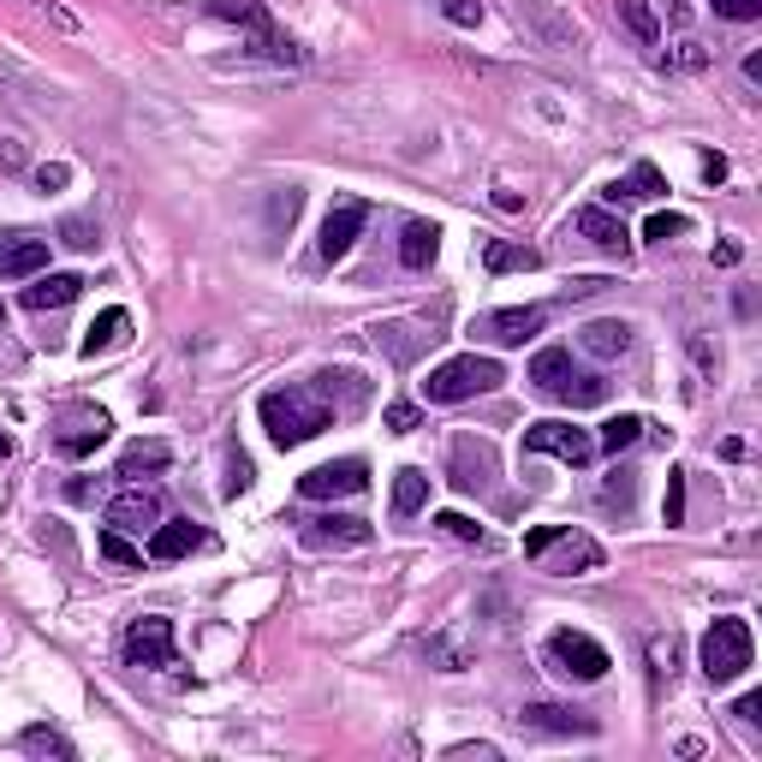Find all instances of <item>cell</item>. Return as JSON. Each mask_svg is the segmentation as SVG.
<instances>
[{"label": "cell", "mask_w": 762, "mask_h": 762, "mask_svg": "<svg viewBox=\"0 0 762 762\" xmlns=\"http://www.w3.org/2000/svg\"><path fill=\"white\" fill-rule=\"evenodd\" d=\"M650 662H655V673H673V662H679L673 638H655V643H650Z\"/></svg>", "instance_id": "bcb514c9"}, {"label": "cell", "mask_w": 762, "mask_h": 762, "mask_svg": "<svg viewBox=\"0 0 762 762\" xmlns=\"http://www.w3.org/2000/svg\"><path fill=\"white\" fill-rule=\"evenodd\" d=\"M42 269H48V238H36V233L0 238V281H30Z\"/></svg>", "instance_id": "e0dca14e"}, {"label": "cell", "mask_w": 762, "mask_h": 762, "mask_svg": "<svg viewBox=\"0 0 762 762\" xmlns=\"http://www.w3.org/2000/svg\"><path fill=\"white\" fill-rule=\"evenodd\" d=\"M370 482V465L364 459H334V465H316V471L298 477L304 501H340V494H358Z\"/></svg>", "instance_id": "7c38bea8"}, {"label": "cell", "mask_w": 762, "mask_h": 762, "mask_svg": "<svg viewBox=\"0 0 762 762\" xmlns=\"http://www.w3.org/2000/svg\"><path fill=\"white\" fill-rule=\"evenodd\" d=\"M453 489L459 494H477V489H489L494 482V447L489 441H477V435H453Z\"/></svg>", "instance_id": "5bb4252c"}, {"label": "cell", "mask_w": 762, "mask_h": 762, "mask_svg": "<svg viewBox=\"0 0 762 762\" xmlns=\"http://www.w3.org/2000/svg\"><path fill=\"white\" fill-rule=\"evenodd\" d=\"M125 334H132V310H120V304H113V310H101L96 322H90V334H84V358H96V352H113Z\"/></svg>", "instance_id": "83f0119b"}, {"label": "cell", "mask_w": 762, "mask_h": 762, "mask_svg": "<svg viewBox=\"0 0 762 762\" xmlns=\"http://www.w3.org/2000/svg\"><path fill=\"white\" fill-rule=\"evenodd\" d=\"M667 525H685V471H667V506H662Z\"/></svg>", "instance_id": "74e56055"}, {"label": "cell", "mask_w": 762, "mask_h": 762, "mask_svg": "<svg viewBox=\"0 0 762 762\" xmlns=\"http://www.w3.org/2000/svg\"><path fill=\"white\" fill-rule=\"evenodd\" d=\"M518 721L537 727V733H595V715L566 709V703H525V709H518Z\"/></svg>", "instance_id": "44dd1931"}, {"label": "cell", "mask_w": 762, "mask_h": 762, "mask_svg": "<svg viewBox=\"0 0 762 762\" xmlns=\"http://www.w3.org/2000/svg\"><path fill=\"white\" fill-rule=\"evenodd\" d=\"M673 60H679L685 72H703V66H709V54H703L697 42H679V54H673Z\"/></svg>", "instance_id": "7dc6e473"}, {"label": "cell", "mask_w": 762, "mask_h": 762, "mask_svg": "<svg viewBox=\"0 0 762 762\" xmlns=\"http://www.w3.org/2000/svg\"><path fill=\"white\" fill-rule=\"evenodd\" d=\"M542 561H549V572H561V578H572V572H595L602 566V542H590V537H578V530H561V537L549 542V554H542Z\"/></svg>", "instance_id": "d6986e66"}, {"label": "cell", "mask_w": 762, "mask_h": 762, "mask_svg": "<svg viewBox=\"0 0 762 762\" xmlns=\"http://www.w3.org/2000/svg\"><path fill=\"white\" fill-rule=\"evenodd\" d=\"M42 542L60 554V561H72V537H66V525H60V518H48V525H42Z\"/></svg>", "instance_id": "b9f144b4"}, {"label": "cell", "mask_w": 762, "mask_h": 762, "mask_svg": "<svg viewBox=\"0 0 762 762\" xmlns=\"http://www.w3.org/2000/svg\"><path fill=\"white\" fill-rule=\"evenodd\" d=\"M84 292L78 274H42L36 286H24V310H60V304H72Z\"/></svg>", "instance_id": "484cf974"}, {"label": "cell", "mask_w": 762, "mask_h": 762, "mask_svg": "<svg viewBox=\"0 0 762 762\" xmlns=\"http://www.w3.org/2000/svg\"><path fill=\"white\" fill-rule=\"evenodd\" d=\"M619 12H626V24H631V30H638V42H662V24H655V12L650 7H643V0H619Z\"/></svg>", "instance_id": "836d02e7"}, {"label": "cell", "mask_w": 762, "mask_h": 762, "mask_svg": "<svg viewBox=\"0 0 762 762\" xmlns=\"http://www.w3.org/2000/svg\"><path fill=\"white\" fill-rule=\"evenodd\" d=\"M542 322H549V310H542V304H513V310H489V316H477L471 334H477V340H489V346H525V340H537V334H542Z\"/></svg>", "instance_id": "ba28073f"}, {"label": "cell", "mask_w": 762, "mask_h": 762, "mask_svg": "<svg viewBox=\"0 0 762 762\" xmlns=\"http://www.w3.org/2000/svg\"><path fill=\"white\" fill-rule=\"evenodd\" d=\"M685 214H650V226H643V238H650V245H667V238H679L685 233Z\"/></svg>", "instance_id": "8d00e7d4"}, {"label": "cell", "mask_w": 762, "mask_h": 762, "mask_svg": "<svg viewBox=\"0 0 762 762\" xmlns=\"http://www.w3.org/2000/svg\"><path fill=\"white\" fill-rule=\"evenodd\" d=\"M328 423H334V405L310 400L304 388L262 393V429H269L274 447H304V441H316Z\"/></svg>", "instance_id": "6da1fadb"}, {"label": "cell", "mask_w": 762, "mask_h": 762, "mask_svg": "<svg viewBox=\"0 0 762 762\" xmlns=\"http://www.w3.org/2000/svg\"><path fill=\"white\" fill-rule=\"evenodd\" d=\"M7 453H12V441H7V435H0V459H7Z\"/></svg>", "instance_id": "11a10c76"}, {"label": "cell", "mask_w": 762, "mask_h": 762, "mask_svg": "<svg viewBox=\"0 0 762 762\" xmlns=\"http://www.w3.org/2000/svg\"><path fill=\"white\" fill-rule=\"evenodd\" d=\"M423 662L441 673H465L471 667V643L453 638V631H435V638H423Z\"/></svg>", "instance_id": "f546056e"}, {"label": "cell", "mask_w": 762, "mask_h": 762, "mask_svg": "<svg viewBox=\"0 0 762 762\" xmlns=\"http://www.w3.org/2000/svg\"><path fill=\"white\" fill-rule=\"evenodd\" d=\"M60 245H66V250H96L101 245V226L90 221V214H66V221H60Z\"/></svg>", "instance_id": "d6a6232c"}, {"label": "cell", "mask_w": 762, "mask_h": 762, "mask_svg": "<svg viewBox=\"0 0 762 762\" xmlns=\"http://www.w3.org/2000/svg\"><path fill=\"white\" fill-rule=\"evenodd\" d=\"M643 429H650V423H643V417H614V423H602V441H595V453H614V459H619V453H626V447H638V441H643Z\"/></svg>", "instance_id": "1f68e13d"}, {"label": "cell", "mask_w": 762, "mask_h": 762, "mask_svg": "<svg viewBox=\"0 0 762 762\" xmlns=\"http://www.w3.org/2000/svg\"><path fill=\"white\" fill-rule=\"evenodd\" d=\"M441 12H447L453 24H482V7H477V0H441Z\"/></svg>", "instance_id": "ee69618b"}, {"label": "cell", "mask_w": 762, "mask_h": 762, "mask_svg": "<svg viewBox=\"0 0 762 762\" xmlns=\"http://www.w3.org/2000/svg\"><path fill=\"white\" fill-rule=\"evenodd\" d=\"M607 506H631V477L614 471V482H607Z\"/></svg>", "instance_id": "c3c4849f"}, {"label": "cell", "mask_w": 762, "mask_h": 762, "mask_svg": "<svg viewBox=\"0 0 762 762\" xmlns=\"http://www.w3.org/2000/svg\"><path fill=\"white\" fill-rule=\"evenodd\" d=\"M364 221H370V202H334L328 209V221H322V238H316V250H322V262H340L352 245H358V233H364Z\"/></svg>", "instance_id": "4fadbf2b"}, {"label": "cell", "mask_w": 762, "mask_h": 762, "mask_svg": "<svg viewBox=\"0 0 762 762\" xmlns=\"http://www.w3.org/2000/svg\"><path fill=\"white\" fill-rule=\"evenodd\" d=\"M370 537H376L370 518H340V513L304 518V542H310V549H364Z\"/></svg>", "instance_id": "9a60e30c"}, {"label": "cell", "mask_w": 762, "mask_h": 762, "mask_svg": "<svg viewBox=\"0 0 762 762\" xmlns=\"http://www.w3.org/2000/svg\"><path fill=\"white\" fill-rule=\"evenodd\" d=\"M19 751L36 757V762H72V757H78V751H72V739H66V733H54V727H24L19 733Z\"/></svg>", "instance_id": "f1b7e54d"}, {"label": "cell", "mask_w": 762, "mask_h": 762, "mask_svg": "<svg viewBox=\"0 0 762 762\" xmlns=\"http://www.w3.org/2000/svg\"><path fill=\"white\" fill-rule=\"evenodd\" d=\"M381 423H388L393 435H411V429H423V411H417L411 400H393L388 411H381Z\"/></svg>", "instance_id": "d590c367"}, {"label": "cell", "mask_w": 762, "mask_h": 762, "mask_svg": "<svg viewBox=\"0 0 762 762\" xmlns=\"http://www.w3.org/2000/svg\"><path fill=\"white\" fill-rule=\"evenodd\" d=\"M715 12L733 24H751V19H762V0H715Z\"/></svg>", "instance_id": "60d3db41"}, {"label": "cell", "mask_w": 762, "mask_h": 762, "mask_svg": "<svg viewBox=\"0 0 762 762\" xmlns=\"http://www.w3.org/2000/svg\"><path fill=\"white\" fill-rule=\"evenodd\" d=\"M30 7H36V0H30Z\"/></svg>", "instance_id": "9f6ffc18"}, {"label": "cell", "mask_w": 762, "mask_h": 762, "mask_svg": "<svg viewBox=\"0 0 762 762\" xmlns=\"http://www.w3.org/2000/svg\"><path fill=\"white\" fill-rule=\"evenodd\" d=\"M250 477H257V471H250L245 453H226V494H245V489H250Z\"/></svg>", "instance_id": "ab89813d"}, {"label": "cell", "mask_w": 762, "mask_h": 762, "mask_svg": "<svg viewBox=\"0 0 762 762\" xmlns=\"http://www.w3.org/2000/svg\"><path fill=\"white\" fill-rule=\"evenodd\" d=\"M739 257H745V250L733 245V238H727V245H715V262H721V269H733V262H739Z\"/></svg>", "instance_id": "db71d44e"}, {"label": "cell", "mask_w": 762, "mask_h": 762, "mask_svg": "<svg viewBox=\"0 0 762 762\" xmlns=\"http://www.w3.org/2000/svg\"><path fill=\"white\" fill-rule=\"evenodd\" d=\"M482 262H489V274H530V269H542V250L489 238V245H482Z\"/></svg>", "instance_id": "4316f807"}, {"label": "cell", "mask_w": 762, "mask_h": 762, "mask_svg": "<svg viewBox=\"0 0 762 762\" xmlns=\"http://www.w3.org/2000/svg\"><path fill=\"white\" fill-rule=\"evenodd\" d=\"M530 381H537L549 400H561V405H602L607 400V381L572 370V352H561V346H549V352L530 358Z\"/></svg>", "instance_id": "3957f363"}, {"label": "cell", "mask_w": 762, "mask_h": 762, "mask_svg": "<svg viewBox=\"0 0 762 762\" xmlns=\"http://www.w3.org/2000/svg\"><path fill=\"white\" fill-rule=\"evenodd\" d=\"M0 168H24V149L12 137H0Z\"/></svg>", "instance_id": "f5cc1de1"}, {"label": "cell", "mask_w": 762, "mask_h": 762, "mask_svg": "<svg viewBox=\"0 0 762 762\" xmlns=\"http://www.w3.org/2000/svg\"><path fill=\"white\" fill-rule=\"evenodd\" d=\"M733 715H739V721H751V727H757V721H762V691L739 697V709H733Z\"/></svg>", "instance_id": "681fc988"}, {"label": "cell", "mask_w": 762, "mask_h": 762, "mask_svg": "<svg viewBox=\"0 0 762 762\" xmlns=\"http://www.w3.org/2000/svg\"><path fill=\"white\" fill-rule=\"evenodd\" d=\"M703 180H709V185L727 180V156H703Z\"/></svg>", "instance_id": "f907efd6"}, {"label": "cell", "mask_w": 762, "mask_h": 762, "mask_svg": "<svg viewBox=\"0 0 762 762\" xmlns=\"http://www.w3.org/2000/svg\"><path fill=\"white\" fill-rule=\"evenodd\" d=\"M751 655H757V643H751V626H745V619L721 614L715 626L703 631V673H709V685H733L745 667H751Z\"/></svg>", "instance_id": "277c9868"}, {"label": "cell", "mask_w": 762, "mask_h": 762, "mask_svg": "<svg viewBox=\"0 0 762 762\" xmlns=\"http://www.w3.org/2000/svg\"><path fill=\"white\" fill-rule=\"evenodd\" d=\"M561 530H566V525H542V530H530V537H525V554H530V561H542V554H549V542L561 537Z\"/></svg>", "instance_id": "7bdbcfd3"}, {"label": "cell", "mask_w": 762, "mask_h": 762, "mask_svg": "<svg viewBox=\"0 0 762 762\" xmlns=\"http://www.w3.org/2000/svg\"><path fill=\"white\" fill-rule=\"evenodd\" d=\"M578 346H583V352H595V358H619V352L631 346V322H619V316L583 322V328H578Z\"/></svg>", "instance_id": "603a6c76"}, {"label": "cell", "mask_w": 762, "mask_h": 762, "mask_svg": "<svg viewBox=\"0 0 762 762\" xmlns=\"http://www.w3.org/2000/svg\"><path fill=\"white\" fill-rule=\"evenodd\" d=\"M542 655H549V667H554V673H566V679H583V685L602 679V673L614 667V662H607V650L590 638V631H572V626H566V631H554Z\"/></svg>", "instance_id": "8992f818"}, {"label": "cell", "mask_w": 762, "mask_h": 762, "mask_svg": "<svg viewBox=\"0 0 762 762\" xmlns=\"http://www.w3.org/2000/svg\"><path fill=\"white\" fill-rule=\"evenodd\" d=\"M202 530L190 525V518H161L156 530H149V561H185V554L202 549Z\"/></svg>", "instance_id": "ffe728a7"}, {"label": "cell", "mask_w": 762, "mask_h": 762, "mask_svg": "<svg viewBox=\"0 0 762 762\" xmlns=\"http://www.w3.org/2000/svg\"><path fill=\"white\" fill-rule=\"evenodd\" d=\"M209 12L214 19H226V24H238V30H250V42H257V54H269V60H292L298 66V42H286L281 30H274V19H269V7L262 0H209Z\"/></svg>", "instance_id": "5b68a950"}, {"label": "cell", "mask_w": 762, "mask_h": 762, "mask_svg": "<svg viewBox=\"0 0 762 762\" xmlns=\"http://www.w3.org/2000/svg\"><path fill=\"white\" fill-rule=\"evenodd\" d=\"M125 662L132 667H173V619L144 614L125 631Z\"/></svg>", "instance_id": "30bf717a"}, {"label": "cell", "mask_w": 762, "mask_h": 762, "mask_svg": "<svg viewBox=\"0 0 762 762\" xmlns=\"http://www.w3.org/2000/svg\"><path fill=\"white\" fill-rule=\"evenodd\" d=\"M513 12H518V24L537 36V48H549V54H572V48H578V24H572L554 0H513Z\"/></svg>", "instance_id": "52a82bcc"}, {"label": "cell", "mask_w": 762, "mask_h": 762, "mask_svg": "<svg viewBox=\"0 0 762 762\" xmlns=\"http://www.w3.org/2000/svg\"><path fill=\"white\" fill-rule=\"evenodd\" d=\"M447 757H482V762H494V757H501V751H494V745H453Z\"/></svg>", "instance_id": "816d5d0a"}, {"label": "cell", "mask_w": 762, "mask_h": 762, "mask_svg": "<svg viewBox=\"0 0 762 762\" xmlns=\"http://www.w3.org/2000/svg\"><path fill=\"white\" fill-rule=\"evenodd\" d=\"M429 506V477L417 471V465H405L400 477H393V518H411Z\"/></svg>", "instance_id": "4dcf8cb0"}, {"label": "cell", "mask_w": 762, "mask_h": 762, "mask_svg": "<svg viewBox=\"0 0 762 762\" xmlns=\"http://www.w3.org/2000/svg\"><path fill=\"white\" fill-rule=\"evenodd\" d=\"M168 465H173V447H168V441H132V447L120 453V477H132V482L168 471Z\"/></svg>", "instance_id": "d4e9b609"}, {"label": "cell", "mask_w": 762, "mask_h": 762, "mask_svg": "<svg viewBox=\"0 0 762 762\" xmlns=\"http://www.w3.org/2000/svg\"><path fill=\"white\" fill-rule=\"evenodd\" d=\"M108 525L113 530H156L161 525V494L156 489H125V494H113L108 501Z\"/></svg>", "instance_id": "2e32d148"}, {"label": "cell", "mask_w": 762, "mask_h": 762, "mask_svg": "<svg viewBox=\"0 0 762 762\" xmlns=\"http://www.w3.org/2000/svg\"><path fill=\"white\" fill-rule=\"evenodd\" d=\"M525 453H554L566 465H590L595 459V435L572 423H530L525 429Z\"/></svg>", "instance_id": "9c48e42d"}, {"label": "cell", "mask_w": 762, "mask_h": 762, "mask_svg": "<svg viewBox=\"0 0 762 762\" xmlns=\"http://www.w3.org/2000/svg\"><path fill=\"white\" fill-rule=\"evenodd\" d=\"M435 525L447 530V537H459V542H482V525H477V518H465V513H441Z\"/></svg>", "instance_id": "f35d334b"}, {"label": "cell", "mask_w": 762, "mask_h": 762, "mask_svg": "<svg viewBox=\"0 0 762 762\" xmlns=\"http://www.w3.org/2000/svg\"><path fill=\"white\" fill-rule=\"evenodd\" d=\"M506 381V370L494 358H477V352H459V358H447L435 376L423 381V393L435 405H459V400H477V393H494Z\"/></svg>", "instance_id": "7a4b0ae2"}, {"label": "cell", "mask_w": 762, "mask_h": 762, "mask_svg": "<svg viewBox=\"0 0 762 762\" xmlns=\"http://www.w3.org/2000/svg\"><path fill=\"white\" fill-rule=\"evenodd\" d=\"M66 180H72V168H66V161H48V168H36V185H42V190H60Z\"/></svg>", "instance_id": "f6af8a7d"}, {"label": "cell", "mask_w": 762, "mask_h": 762, "mask_svg": "<svg viewBox=\"0 0 762 762\" xmlns=\"http://www.w3.org/2000/svg\"><path fill=\"white\" fill-rule=\"evenodd\" d=\"M435 250H441V226L435 221H405V233H400V262L405 269H429Z\"/></svg>", "instance_id": "cb8c5ba5"}, {"label": "cell", "mask_w": 762, "mask_h": 762, "mask_svg": "<svg viewBox=\"0 0 762 762\" xmlns=\"http://www.w3.org/2000/svg\"><path fill=\"white\" fill-rule=\"evenodd\" d=\"M572 233L590 238V245L607 250V257H626V245H631L626 221H619L614 209H578V214H572Z\"/></svg>", "instance_id": "ac0fdd59"}, {"label": "cell", "mask_w": 762, "mask_h": 762, "mask_svg": "<svg viewBox=\"0 0 762 762\" xmlns=\"http://www.w3.org/2000/svg\"><path fill=\"white\" fill-rule=\"evenodd\" d=\"M101 561H113V566H144V549H132V542L120 537V530H101Z\"/></svg>", "instance_id": "e575fe53"}, {"label": "cell", "mask_w": 762, "mask_h": 762, "mask_svg": "<svg viewBox=\"0 0 762 762\" xmlns=\"http://www.w3.org/2000/svg\"><path fill=\"white\" fill-rule=\"evenodd\" d=\"M662 190H667L662 168H655V161H638V168H631L626 180H614V185L602 190V197H607V202H614V209H619V202H638V197L650 202V197H662Z\"/></svg>", "instance_id": "7402d4cb"}, {"label": "cell", "mask_w": 762, "mask_h": 762, "mask_svg": "<svg viewBox=\"0 0 762 762\" xmlns=\"http://www.w3.org/2000/svg\"><path fill=\"white\" fill-rule=\"evenodd\" d=\"M108 429H113V417L101 411V405H72V411L60 417L54 447L66 453V459H84V453H96L101 441H108Z\"/></svg>", "instance_id": "8fae6325"}]
</instances>
